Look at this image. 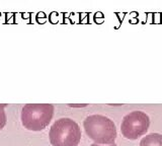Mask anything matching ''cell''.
<instances>
[{"mask_svg":"<svg viewBox=\"0 0 162 146\" xmlns=\"http://www.w3.org/2000/svg\"><path fill=\"white\" fill-rule=\"evenodd\" d=\"M85 132L97 144H112L116 138V128L110 119L101 115H92L85 119Z\"/></svg>","mask_w":162,"mask_h":146,"instance_id":"cell-1","label":"cell"},{"mask_svg":"<svg viewBox=\"0 0 162 146\" xmlns=\"http://www.w3.org/2000/svg\"><path fill=\"white\" fill-rule=\"evenodd\" d=\"M126 14H127V12H123V13H120V12H116V15L118 16V18H119L120 25H122V23H123L124 17H125Z\"/></svg>","mask_w":162,"mask_h":146,"instance_id":"cell-12","label":"cell"},{"mask_svg":"<svg viewBox=\"0 0 162 146\" xmlns=\"http://www.w3.org/2000/svg\"><path fill=\"white\" fill-rule=\"evenodd\" d=\"M15 13L13 12H5V25H14L15 21H14V17H15Z\"/></svg>","mask_w":162,"mask_h":146,"instance_id":"cell-9","label":"cell"},{"mask_svg":"<svg viewBox=\"0 0 162 146\" xmlns=\"http://www.w3.org/2000/svg\"><path fill=\"white\" fill-rule=\"evenodd\" d=\"M20 15H21V17H22L23 19H28V23H30V25H32V23H30V15H32V13H30V12H21Z\"/></svg>","mask_w":162,"mask_h":146,"instance_id":"cell-11","label":"cell"},{"mask_svg":"<svg viewBox=\"0 0 162 146\" xmlns=\"http://www.w3.org/2000/svg\"><path fill=\"white\" fill-rule=\"evenodd\" d=\"M90 146H102V145H101V144H97V143H93V144H91ZM107 146H118L116 144H114V143H112V144H108Z\"/></svg>","mask_w":162,"mask_h":146,"instance_id":"cell-19","label":"cell"},{"mask_svg":"<svg viewBox=\"0 0 162 146\" xmlns=\"http://www.w3.org/2000/svg\"><path fill=\"white\" fill-rule=\"evenodd\" d=\"M93 17H96V18H102V17H104V14H103L101 11H96L95 13H94Z\"/></svg>","mask_w":162,"mask_h":146,"instance_id":"cell-17","label":"cell"},{"mask_svg":"<svg viewBox=\"0 0 162 146\" xmlns=\"http://www.w3.org/2000/svg\"><path fill=\"white\" fill-rule=\"evenodd\" d=\"M60 14L57 11H52L49 15V21L52 25H58L60 23Z\"/></svg>","mask_w":162,"mask_h":146,"instance_id":"cell-8","label":"cell"},{"mask_svg":"<svg viewBox=\"0 0 162 146\" xmlns=\"http://www.w3.org/2000/svg\"><path fill=\"white\" fill-rule=\"evenodd\" d=\"M140 146H162V135L158 133L147 135L141 140Z\"/></svg>","mask_w":162,"mask_h":146,"instance_id":"cell-5","label":"cell"},{"mask_svg":"<svg viewBox=\"0 0 162 146\" xmlns=\"http://www.w3.org/2000/svg\"><path fill=\"white\" fill-rule=\"evenodd\" d=\"M89 12H79V25H89Z\"/></svg>","mask_w":162,"mask_h":146,"instance_id":"cell-7","label":"cell"},{"mask_svg":"<svg viewBox=\"0 0 162 146\" xmlns=\"http://www.w3.org/2000/svg\"><path fill=\"white\" fill-rule=\"evenodd\" d=\"M36 21H37L39 25H45L47 23V18H40V17H36Z\"/></svg>","mask_w":162,"mask_h":146,"instance_id":"cell-14","label":"cell"},{"mask_svg":"<svg viewBox=\"0 0 162 146\" xmlns=\"http://www.w3.org/2000/svg\"><path fill=\"white\" fill-rule=\"evenodd\" d=\"M150 126L148 115L141 111H135L124 117L121 131L124 137L130 140H136L146 134Z\"/></svg>","mask_w":162,"mask_h":146,"instance_id":"cell-4","label":"cell"},{"mask_svg":"<svg viewBox=\"0 0 162 146\" xmlns=\"http://www.w3.org/2000/svg\"><path fill=\"white\" fill-rule=\"evenodd\" d=\"M36 17H40V18H47V14L44 11H39L37 13V16Z\"/></svg>","mask_w":162,"mask_h":146,"instance_id":"cell-18","label":"cell"},{"mask_svg":"<svg viewBox=\"0 0 162 146\" xmlns=\"http://www.w3.org/2000/svg\"><path fill=\"white\" fill-rule=\"evenodd\" d=\"M5 105L0 104V130H2L4 126L6 125V115L4 112Z\"/></svg>","mask_w":162,"mask_h":146,"instance_id":"cell-6","label":"cell"},{"mask_svg":"<svg viewBox=\"0 0 162 146\" xmlns=\"http://www.w3.org/2000/svg\"><path fill=\"white\" fill-rule=\"evenodd\" d=\"M54 106L50 104H28L22 108L21 122L30 131L44 130L52 121Z\"/></svg>","mask_w":162,"mask_h":146,"instance_id":"cell-3","label":"cell"},{"mask_svg":"<svg viewBox=\"0 0 162 146\" xmlns=\"http://www.w3.org/2000/svg\"><path fill=\"white\" fill-rule=\"evenodd\" d=\"M49 138L53 146H78L81 139V130L72 119L62 118L53 124Z\"/></svg>","mask_w":162,"mask_h":146,"instance_id":"cell-2","label":"cell"},{"mask_svg":"<svg viewBox=\"0 0 162 146\" xmlns=\"http://www.w3.org/2000/svg\"><path fill=\"white\" fill-rule=\"evenodd\" d=\"M160 23H162V14H161V18H160Z\"/></svg>","mask_w":162,"mask_h":146,"instance_id":"cell-21","label":"cell"},{"mask_svg":"<svg viewBox=\"0 0 162 146\" xmlns=\"http://www.w3.org/2000/svg\"><path fill=\"white\" fill-rule=\"evenodd\" d=\"M130 15H131V17H138V12L137 11H133V12H131L130 13Z\"/></svg>","mask_w":162,"mask_h":146,"instance_id":"cell-20","label":"cell"},{"mask_svg":"<svg viewBox=\"0 0 162 146\" xmlns=\"http://www.w3.org/2000/svg\"><path fill=\"white\" fill-rule=\"evenodd\" d=\"M129 23H130L131 25H137V23H139V19H138V17H131Z\"/></svg>","mask_w":162,"mask_h":146,"instance_id":"cell-16","label":"cell"},{"mask_svg":"<svg viewBox=\"0 0 162 146\" xmlns=\"http://www.w3.org/2000/svg\"><path fill=\"white\" fill-rule=\"evenodd\" d=\"M6 21H5V12L4 13H1L0 12V25H5Z\"/></svg>","mask_w":162,"mask_h":146,"instance_id":"cell-15","label":"cell"},{"mask_svg":"<svg viewBox=\"0 0 162 146\" xmlns=\"http://www.w3.org/2000/svg\"><path fill=\"white\" fill-rule=\"evenodd\" d=\"M93 21H94V23H95L96 25H102V23H104V17H102V18L93 17Z\"/></svg>","mask_w":162,"mask_h":146,"instance_id":"cell-13","label":"cell"},{"mask_svg":"<svg viewBox=\"0 0 162 146\" xmlns=\"http://www.w3.org/2000/svg\"><path fill=\"white\" fill-rule=\"evenodd\" d=\"M62 15H63V21H62V25H71L70 13H68V12H63V13H62Z\"/></svg>","mask_w":162,"mask_h":146,"instance_id":"cell-10","label":"cell"}]
</instances>
